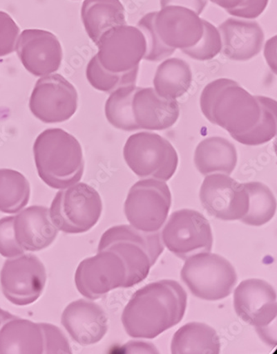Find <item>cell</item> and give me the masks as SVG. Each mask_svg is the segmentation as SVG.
I'll list each match as a JSON object with an SVG mask.
<instances>
[{"instance_id": "cell-17", "label": "cell", "mask_w": 277, "mask_h": 354, "mask_svg": "<svg viewBox=\"0 0 277 354\" xmlns=\"http://www.w3.org/2000/svg\"><path fill=\"white\" fill-rule=\"evenodd\" d=\"M155 28L166 46L186 50L197 44L203 35L202 19L181 6H166L155 16Z\"/></svg>"}, {"instance_id": "cell-3", "label": "cell", "mask_w": 277, "mask_h": 354, "mask_svg": "<svg viewBox=\"0 0 277 354\" xmlns=\"http://www.w3.org/2000/svg\"><path fill=\"white\" fill-rule=\"evenodd\" d=\"M109 250L124 260L127 279L124 288H132L149 276L164 250L160 232L145 233L131 225H117L104 232L97 251Z\"/></svg>"}, {"instance_id": "cell-26", "label": "cell", "mask_w": 277, "mask_h": 354, "mask_svg": "<svg viewBox=\"0 0 277 354\" xmlns=\"http://www.w3.org/2000/svg\"><path fill=\"white\" fill-rule=\"evenodd\" d=\"M171 352L174 354L215 353L221 352V342L217 331L206 324L183 325L173 335Z\"/></svg>"}, {"instance_id": "cell-15", "label": "cell", "mask_w": 277, "mask_h": 354, "mask_svg": "<svg viewBox=\"0 0 277 354\" xmlns=\"http://www.w3.org/2000/svg\"><path fill=\"white\" fill-rule=\"evenodd\" d=\"M234 308L244 322L256 328L260 336L266 335L277 315L276 292L262 279L242 281L234 292Z\"/></svg>"}, {"instance_id": "cell-29", "label": "cell", "mask_w": 277, "mask_h": 354, "mask_svg": "<svg viewBox=\"0 0 277 354\" xmlns=\"http://www.w3.org/2000/svg\"><path fill=\"white\" fill-rule=\"evenodd\" d=\"M249 196V209L241 221L247 225L260 227L270 222L276 212V199L274 194L266 185L260 182L244 184Z\"/></svg>"}, {"instance_id": "cell-30", "label": "cell", "mask_w": 277, "mask_h": 354, "mask_svg": "<svg viewBox=\"0 0 277 354\" xmlns=\"http://www.w3.org/2000/svg\"><path fill=\"white\" fill-rule=\"evenodd\" d=\"M260 106V117L250 131L231 136L238 143L247 146L267 144L276 136L277 103L275 100L266 96H256Z\"/></svg>"}, {"instance_id": "cell-16", "label": "cell", "mask_w": 277, "mask_h": 354, "mask_svg": "<svg viewBox=\"0 0 277 354\" xmlns=\"http://www.w3.org/2000/svg\"><path fill=\"white\" fill-rule=\"evenodd\" d=\"M15 50L23 67L37 77L54 74L62 63L63 50L59 40L46 30H23L19 36Z\"/></svg>"}, {"instance_id": "cell-27", "label": "cell", "mask_w": 277, "mask_h": 354, "mask_svg": "<svg viewBox=\"0 0 277 354\" xmlns=\"http://www.w3.org/2000/svg\"><path fill=\"white\" fill-rule=\"evenodd\" d=\"M30 198V183L23 174L14 169H0V212L17 214L26 207Z\"/></svg>"}, {"instance_id": "cell-38", "label": "cell", "mask_w": 277, "mask_h": 354, "mask_svg": "<svg viewBox=\"0 0 277 354\" xmlns=\"http://www.w3.org/2000/svg\"><path fill=\"white\" fill-rule=\"evenodd\" d=\"M268 3L269 0H245L241 6L227 12L236 18L254 20L263 13Z\"/></svg>"}, {"instance_id": "cell-40", "label": "cell", "mask_w": 277, "mask_h": 354, "mask_svg": "<svg viewBox=\"0 0 277 354\" xmlns=\"http://www.w3.org/2000/svg\"><path fill=\"white\" fill-rule=\"evenodd\" d=\"M264 56L269 67L276 74V35L267 40L265 44Z\"/></svg>"}, {"instance_id": "cell-21", "label": "cell", "mask_w": 277, "mask_h": 354, "mask_svg": "<svg viewBox=\"0 0 277 354\" xmlns=\"http://www.w3.org/2000/svg\"><path fill=\"white\" fill-rule=\"evenodd\" d=\"M15 239L24 251L39 252L47 249L59 234L52 222L50 209L44 206H30L15 216Z\"/></svg>"}, {"instance_id": "cell-28", "label": "cell", "mask_w": 277, "mask_h": 354, "mask_svg": "<svg viewBox=\"0 0 277 354\" xmlns=\"http://www.w3.org/2000/svg\"><path fill=\"white\" fill-rule=\"evenodd\" d=\"M137 88L136 84L126 85L110 93L105 104V115L114 128L126 132L140 130L134 120L132 106Z\"/></svg>"}, {"instance_id": "cell-34", "label": "cell", "mask_w": 277, "mask_h": 354, "mask_svg": "<svg viewBox=\"0 0 277 354\" xmlns=\"http://www.w3.org/2000/svg\"><path fill=\"white\" fill-rule=\"evenodd\" d=\"M15 216L0 219V254L6 259L18 257L26 253L15 239Z\"/></svg>"}, {"instance_id": "cell-10", "label": "cell", "mask_w": 277, "mask_h": 354, "mask_svg": "<svg viewBox=\"0 0 277 354\" xmlns=\"http://www.w3.org/2000/svg\"><path fill=\"white\" fill-rule=\"evenodd\" d=\"M127 279L124 260L112 251H97L83 260L75 272V286L85 298L96 300L110 291L124 288Z\"/></svg>"}, {"instance_id": "cell-4", "label": "cell", "mask_w": 277, "mask_h": 354, "mask_svg": "<svg viewBox=\"0 0 277 354\" xmlns=\"http://www.w3.org/2000/svg\"><path fill=\"white\" fill-rule=\"evenodd\" d=\"M103 211L99 192L85 183H77L60 189L51 203L50 215L54 225L63 233H86L97 225Z\"/></svg>"}, {"instance_id": "cell-39", "label": "cell", "mask_w": 277, "mask_h": 354, "mask_svg": "<svg viewBox=\"0 0 277 354\" xmlns=\"http://www.w3.org/2000/svg\"><path fill=\"white\" fill-rule=\"evenodd\" d=\"M160 5L162 8L171 6L184 7L200 15L207 5V0H160Z\"/></svg>"}, {"instance_id": "cell-32", "label": "cell", "mask_w": 277, "mask_h": 354, "mask_svg": "<svg viewBox=\"0 0 277 354\" xmlns=\"http://www.w3.org/2000/svg\"><path fill=\"white\" fill-rule=\"evenodd\" d=\"M157 12H151L142 17L137 27L144 35L146 40V54L144 59L150 62H160L174 54V48L166 46L158 36L155 28V16Z\"/></svg>"}, {"instance_id": "cell-13", "label": "cell", "mask_w": 277, "mask_h": 354, "mask_svg": "<svg viewBox=\"0 0 277 354\" xmlns=\"http://www.w3.org/2000/svg\"><path fill=\"white\" fill-rule=\"evenodd\" d=\"M260 117V106L256 97L236 82L218 93L211 109L210 122L232 136L250 131Z\"/></svg>"}, {"instance_id": "cell-11", "label": "cell", "mask_w": 277, "mask_h": 354, "mask_svg": "<svg viewBox=\"0 0 277 354\" xmlns=\"http://www.w3.org/2000/svg\"><path fill=\"white\" fill-rule=\"evenodd\" d=\"M77 100L76 88L70 82L61 75H50L37 81L30 109L32 115L44 123H62L75 115Z\"/></svg>"}, {"instance_id": "cell-37", "label": "cell", "mask_w": 277, "mask_h": 354, "mask_svg": "<svg viewBox=\"0 0 277 354\" xmlns=\"http://www.w3.org/2000/svg\"><path fill=\"white\" fill-rule=\"evenodd\" d=\"M235 83H236L235 80L230 79H218L209 83L203 88L200 97V107L203 115H204L207 120L211 121V109H213L214 101L217 99L218 93L224 88L228 86V85Z\"/></svg>"}, {"instance_id": "cell-18", "label": "cell", "mask_w": 277, "mask_h": 354, "mask_svg": "<svg viewBox=\"0 0 277 354\" xmlns=\"http://www.w3.org/2000/svg\"><path fill=\"white\" fill-rule=\"evenodd\" d=\"M63 326L77 344L88 346L99 343L108 329V319L100 305L90 299H77L65 308Z\"/></svg>"}, {"instance_id": "cell-43", "label": "cell", "mask_w": 277, "mask_h": 354, "mask_svg": "<svg viewBox=\"0 0 277 354\" xmlns=\"http://www.w3.org/2000/svg\"><path fill=\"white\" fill-rule=\"evenodd\" d=\"M13 317L14 316L10 315L9 312H6L0 308V328H1L3 324L6 323L8 320L13 319Z\"/></svg>"}, {"instance_id": "cell-2", "label": "cell", "mask_w": 277, "mask_h": 354, "mask_svg": "<svg viewBox=\"0 0 277 354\" xmlns=\"http://www.w3.org/2000/svg\"><path fill=\"white\" fill-rule=\"evenodd\" d=\"M34 156L39 176L48 186L64 189L83 177V150L75 136L62 129H48L37 137Z\"/></svg>"}, {"instance_id": "cell-6", "label": "cell", "mask_w": 277, "mask_h": 354, "mask_svg": "<svg viewBox=\"0 0 277 354\" xmlns=\"http://www.w3.org/2000/svg\"><path fill=\"white\" fill-rule=\"evenodd\" d=\"M185 261L181 278L195 297L218 301L231 294L238 282V275L227 259L205 252L191 256Z\"/></svg>"}, {"instance_id": "cell-12", "label": "cell", "mask_w": 277, "mask_h": 354, "mask_svg": "<svg viewBox=\"0 0 277 354\" xmlns=\"http://www.w3.org/2000/svg\"><path fill=\"white\" fill-rule=\"evenodd\" d=\"M199 198L207 213L220 221H241L249 209V196L244 184L224 174L207 175Z\"/></svg>"}, {"instance_id": "cell-1", "label": "cell", "mask_w": 277, "mask_h": 354, "mask_svg": "<svg viewBox=\"0 0 277 354\" xmlns=\"http://www.w3.org/2000/svg\"><path fill=\"white\" fill-rule=\"evenodd\" d=\"M187 305V295L180 283L172 279L157 281L132 296L122 323L133 339H153L181 322Z\"/></svg>"}, {"instance_id": "cell-22", "label": "cell", "mask_w": 277, "mask_h": 354, "mask_svg": "<svg viewBox=\"0 0 277 354\" xmlns=\"http://www.w3.org/2000/svg\"><path fill=\"white\" fill-rule=\"evenodd\" d=\"M194 164L205 176L211 174L231 175L238 164L236 146L225 138H205L195 148Z\"/></svg>"}, {"instance_id": "cell-8", "label": "cell", "mask_w": 277, "mask_h": 354, "mask_svg": "<svg viewBox=\"0 0 277 354\" xmlns=\"http://www.w3.org/2000/svg\"><path fill=\"white\" fill-rule=\"evenodd\" d=\"M161 238L164 247L183 260L213 249L210 223L200 212L193 209L173 212L162 229Z\"/></svg>"}, {"instance_id": "cell-33", "label": "cell", "mask_w": 277, "mask_h": 354, "mask_svg": "<svg viewBox=\"0 0 277 354\" xmlns=\"http://www.w3.org/2000/svg\"><path fill=\"white\" fill-rule=\"evenodd\" d=\"M203 35L194 46L182 50L190 58L198 61L211 60L222 52V43L218 28L202 19Z\"/></svg>"}, {"instance_id": "cell-36", "label": "cell", "mask_w": 277, "mask_h": 354, "mask_svg": "<svg viewBox=\"0 0 277 354\" xmlns=\"http://www.w3.org/2000/svg\"><path fill=\"white\" fill-rule=\"evenodd\" d=\"M19 32L11 16L0 11V57L9 55L16 50Z\"/></svg>"}, {"instance_id": "cell-14", "label": "cell", "mask_w": 277, "mask_h": 354, "mask_svg": "<svg viewBox=\"0 0 277 354\" xmlns=\"http://www.w3.org/2000/svg\"><path fill=\"white\" fill-rule=\"evenodd\" d=\"M97 56L105 69L124 73L140 66L146 54V40L137 27L118 26L101 36Z\"/></svg>"}, {"instance_id": "cell-9", "label": "cell", "mask_w": 277, "mask_h": 354, "mask_svg": "<svg viewBox=\"0 0 277 354\" xmlns=\"http://www.w3.org/2000/svg\"><path fill=\"white\" fill-rule=\"evenodd\" d=\"M46 281V268L34 254L7 259L0 272L3 294L17 306L36 302L43 294Z\"/></svg>"}, {"instance_id": "cell-23", "label": "cell", "mask_w": 277, "mask_h": 354, "mask_svg": "<svg viewBox=\"0 0 277 354\" xmlns=\"http://www.w3.org/2000/svg\"><path fill=\"white\" fill-rule=\"evenodd\" d=\"M120 0H84L81 10L85 30L95 44L104 32L127 24Z\"/></svg>"}, {"instance_id": "cell-25", "label": "cell", "mask_w": 277, "mask_h": 354, "mask_svg": "<svg viewBox=\"0 0 277 354\" xmlns=\"http://www.w3.org/2000/svg\"><path fill=\"white\" fill-rule=\"evenodd\" d=\"M193 82V72L185 60L166 59L158 65L153 79V88L158 95L177 100L189 91Z\"/></svg>"}, {"instance_id": "cell-5", "label": "cell", "mask_w": 277, "mask_h": 354, "mask_svg": "<svg viewBox=\"0 0 277 354\" xmlns=\"http://www.w3.org/2000/svg\"><path fill=\"white\" fill-rule=\"evenodd\" d=\"M126 164L137 177L169 181L176 173V149L160 134L145 131L132 134L124 148Z\"/></svg>"}, {"instance_id": "cell-24", "label": "cell", "mask_w": 277, "mask_h": 354, "mask_svg": "<svg viewBox=\"0 0 277 354\" xmlns=\"http://www.w3.org/2000/svg\"><path fill=\"white\" fill-rule=\"evenodd\" d=\"M44 346L40 324L14 317L0 328V353H44Z\"/></svg>"}, {"instance_id": "cell-7", "label": "cell", "mask_w": 277, "mask_h": 354, "mask_svg": "<svg viewBox=\"0 0 277 354\" xmlns=\"http://www.w3.org/2000/svg\"><path fill=\"white\" fill-rule=\"evenodd\" d=\"M172 194L165 181L142 178L130 189L124 213L130 225L145 233L160 232L168 219Z\"/></svg>"}, {"instance_id": "cell-35", "label": "cell", "mask_w": 277, "mask_h": 354, "mask_svg": "<svg viewBox=\"0 0 277 354\" xmlns=\"http://www.w3.org/2000/svg\"><path fill=\"white\" fill-rule=\"evenodd\" d=\"M44 335V353H71L70 344L62 330L56 325L40 324Z\"/></svg>"}, {"instance_id": "cell-41", "label": "cell", "mask_w": 277, "mask_h": 354, "mask_svg": "<svg viewBox=\"0 0 277 354\" xmlns=\"http://www.w3.org/2000/svg\"><path fill=\"white\" fill-rule=\"evenodd\" d=\"M126 348V353H158L160 351L155 348V346L150 343H145V342H129L124 346Z\"/></svg>"}, {"instance_id": "cell-20", "label": "cell", "mask_w": 277, "mask_h": 354, "mask_svg": "<svg viewBox=\"0 0 277 354\" xmlns=\"http://www.w3.org/2000/svg\"><path fill=\"white\" fill-rule=\"evenodd\" d=\"M132 106L137 125L148 131H164L173 127L180 115L177 100L164 99L151 87H138Z\"/></svg>"}, {"instance_id": "cell-31", "label": "cell", "mask_w": 277, "mask_h": 354, "mask_svg": "<svg viewBox=\"0 0 277 354\" xmlns=\"http://www.w3.org/2000/svg\"><path fill=\"white\" fill-rule=\"evenodd\" d=\"M140 66L124 73H113L102 66L97 55L93 56L87 66L86 77L97 91L111 93L117 88L136 84Z\"/></svg>"}, {"instance_id": "cell-42", "label": "cell", "mask_w": 277, "mask_h": 354, "mask_svg": "<svg viewBox=\"0 0 277 354\" xmlns=\"http://www.w3.org/2000/svg\"><path fill=\"white\" fill-rule=\"evenodd\" d=\"M210 1L228 11L241 6L245 0H210Z\"/></svg>"}, {"instance_id": "cell-19", "label": "cell", "mask_w": 277, "mask_h": 354, "mask_svg": "<svg viewBox=\"0 0 277 354\" xmlns=\"http://www.w3.org/2000/svg\"><path fill=\"white\" fill-rule=\"evenodd\" d=\"M218 28L222 38V52L227 59L243 62L254 58L262 50L265 35L254 20L229 18Z\"/></svg>"}]
</instances>
